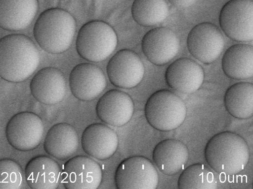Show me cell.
<instances>
[{
	"instance_id": "603a6c76",
	"label": "cell",
	"mask_w": 253,
	"mask_h": 189,
	"mask_svg": "<svg viewBox=\"0 0 253 189\" xmlns=\"http://www.w3.org/2000/svg\"><path fill=\"white\" fill-rule=\"evenodd\" d=\"M224 102L227 111L240 119L251 118L253 114V85L239 82L231 86L225 92Z\"/></svg>"
},
{
	"instance_id": "484cf974",
	"label": "cell",
	"mask_w": 253,
	"mask_h": 189,
	"mask_svg": "<svg viewBox=\"0 0 253 189\" xmlns=\"http://www.w3.org/2000/svg\"><path fill=\"white\" fill-rule=\"evenodd\" d=\"M21 166L11 159L0 160V189H20L23 185Z\"/></svg>"
},
{
	"instance_id": "9c48e42d",
	"label": "cell",
	"mask_w": 253,
	"mask_h": 189,
	"mask_svg": "<svg viewBox=\"0 0 253 189\" xmlns=\"http://www.w3.org/2000/svg\"><path fill=\"white\" fill-rule=\"evenodd\" d=\"M189 53L204 63L217 60L224 47V39L219 28L210 22H203L194 27L187 39Z\"/></svg>"
},
{
	"instance_id": "2e32d148",
	"label": "cell",
	"mask_w": 253,
	"mask_h": 189,
	"mask_svg": "<svg viewBox=\"0 0 253 189\" xmlns=\"http://www.w3.org/2000/svg\"><path fill=\"white\" fill-rule=\"evenodd\" d=\"M167 84L173 90L185 94L195 92L202 86L204 72L201 66L187 58L172 63L165 72Z\"/></svg>"
},
{
	"instance_id": "3957f363",
	"label": "cell",
	"mask_w": 253,
	"mask_h": 189,
	"mask_svg": "<svg viewBox=\"0 0 253 189\" xmlns=\"http://www.w3.org/2000/svg\"><path fill=\"white\" fill-rule=\"evenodd\" d=\"M76 22L67 11L57 8L47 9L38 18L34 26V37L39 46L52 54L67 50L73 41Z\"/></svg>"
},
{
	"instance_id": "30bf717a",
	"label": "cell",
	"mask_w": 253,
	"mask_h": 189,
	"mask_svg": "<svg viewBox=\"0 0 253 189\" xmlns=\"http://www.w3.org/2000/svg\"><path fill=\"white\" fill-rule=\"evenodd\" d=\"M106 71L111 83L123 89H131L142 81L145 73L143 63L133 51L123 49L109 60Z\"/></svg>"
},
{
	"instance_id": "ac0fdd59",
	"label": "cell",
	"mask_w": 253,
	"mask_h": 189,
	"mask_svg": "<svg viewBox=\"0 0 253 189\" xmlns=\"http://www.w3.org/2000/svg\"><path fill=\"white\" fill-rule=\"evenodd\" d=\"M38 8L37 0H0V28L10 31L26 29Z\"/></svg>"
},
{
	"instance_id": "4fadbf2b",
	"label": "cell",
	"mask_w": 253,
	"mask_h": 189,
	"mask_svg": "<svg viewBox=\"0 0 253 189\" xmlns=\"http://www.w3.org/2000/svg\"><path fill=\"white\" fill-rule=\"evenodd\" d=\"M69 85L75 97L88 101L95 99L104 91L107 82L103 72L98 66L90 63H81L72 70Z\"/></svg>"
},
{
	"instance_id": "ffe728a7",
	"label": "cell",
	"mask_w": 253,
	"mask_h": 189,
	"mask_svg": "<svg viewBox=\"0 0 253 189\" xmlns=\"http://www.w3.org/2000/svg\"><path fill=\"white\" fill-rule=\"evenodd\" d=\"M79 145V137L75 128L66 123H58L48 131L43 148L52 157L64 160L76 153Z\"/></svg>"
},
{
	"instance_id": "7c38bea8",
	"label": "cell",
	"mask_w": 253,
	"mask_h": 189,
	"mask_svg": "<svg viewBox=\"0 0 253 189\" xmlns=\"http://www.w3.org/2000/svg\"><path fill=\"white\" fill-rule=\"evenodd\" d=\"M141 47L144 55L151 63L163 65L176 56L179 40L171 29L159 27L150 30L144 35Z\"/></svg>"
},
{
	"instance_id": "5bb4252c",
	"label": "cell",
	"mask_w": 253,
	"mask_h": 189,
	"mask_svg": "<svg viewBox=\"0 0 253 189\" xmlns=\"http://www.w3.org/2000/svg\"><path fill=\"white\" fill-rule=\"evenodd\" d=\"M96 112L102 122L112 126L120 127L131 120L134 112V104L127 93L118 90H111L98 100Z\"/></svg>"
},
{
	"instance_id": "d6986e66",
	"label": "cell",
	"mask_w": 253,
	"mask_h": 189,
	"mask_svg": "<svg viewBox=\"0 0 253 189\" xmlns=\"http://www.w3.org/2000/svg\"><path fill=\"white\" fill-rule=\"evenodd\" d=\"M189 153L186 145L175 139L159 142L153 152V160L161 172L171 176L180 172L186 164Z\"/></svg>"
},
{
	"instance_id": "e0dca14e",
	"label": "cell",
	"mask_w": 253,
	"mask_h": 189,
	"mask_svg": "<svg viewBox=\"0 0 253 189\" xmlns=\"http://www.w3.org/2000/svg\"><path fill=\"white\" fill-rule=\"evenodd\" d=\"M118 137L110 127L100 123L90 125L84 130L81 144L84 152L98 160L111 157L117 151Z\"/></svg>"
},
{
	"instance_id": "277c9868",
	"label": "cell",
	"mask_w": 253,
	"mask_h": 189,
	"mask_svg": "<svg viewBox=\"0 0 253 189\" xmlns=\"http://www.w3.org/2000/svg\"><path fill=\"white\" fill-rule=\"evenodd\" d=\"M145 115L148 123L156 129L168 131L180 126L186 116V107L177 94L168 90H159L148 99Z\"/></svg>"
},
{
	"instance_id": "7402d4cb",
	"label": "cell",
	"mask_w": 253,
	"mask_h": 189,
	"mask_svg": "<svg viewBox=\"0 0 253 189\" xmlns=\"http://www.w3.org/2000/svg\"><path fill=\"white\" fill-rule=\"evenodd\" d=\"M222 67L229 78L244 80L253 75V48L247 44H235L225 51L222 60Z\"/></svg>"
},
{
	"instance_id": "9a60e30c",
	"label": "cell",
	"mask_w": 253,
	"mask_h": 189,
	"mask_svg": "<svg viewBox=\"0 0 253 189\" xmlns=\"http://www.w3.org/2000/svg\"><path fill=\"white\" fill-rule=\"evenodd\" d=\"M64 74L54 67L39 70L32 79L30 88L32 94L39 102L53 105L61 101L66 92Z\"/></svg>"
},
{
	"instance_id": "52a82bcc",
	"label": "cell",
	"mask_w": 253,
	"mask_h": 189,
	"mask_svg": "<svg viewBox=\"0 0 253 189\" xmlns=\"http://www.w3.org/2000/svg\"><path fill=\"white\" fill-rule=\"evenodd\" d=\"M115 181L118 189H155L159 183L158 172L153 163L140 156L126 158L117 167Z\"/></svg>"
},
{
	"instance_id": "8992f818",
	"label": "cell",
	"mask_w": 253,
	"mask_h": 189,
	"mask_svg": "<svg viewBox=\"0 0 253 189\" xmlns=\"http://www.w3.org/2000/svg\"><path fill=\"white\" fill-rule=\"evenodd\" d=\"M220 26L233 40L249 42L253 38V0H230L222 7Z\"/></svg>"
},
{
	"instance_id": "ba28073f",
	"label": "cell",
	"mask_w": 253,
	"mask_h": 189,
	"mask_svg": "<svg viewBox=\"0 0 253 189\" xmlns=\"http://www.w3.org/2000/svg\"><path fill=\"white\" fill-rule=\"evenodd\" d=\"M44 126L41 118L30 112L14 115L6 126L5 134L10 145L20 151H29L39 146L42 139Z\"/></svg>"
},
{
	"instance_id": "4316f807",
	"label": "cell",
	"mask_w": 253,
	"mask_h": 189,
	"mask_svg": "<svg viewBox=\"0 0 253 189\" xmlns=\"http://www.w3.org/2000/svg\"><path fill=\"white\" fill-rule=\"evenodd\" d=\"M169 1L176 7L185 8L194 4L196 0H169Z\"/></svg>"
},
{
	"instance_id": "cb8c5ba5",
	"label": "cell",
	"mask_w": 253,
	"mask_h": 189,
	"mask_svg": "<svg viewBox=\"0 0 253 189\" xmlns=\"http://www.w3.org/2000/svg\"><path fill=\"white\" fill-rule=\"evenodd\" d=\"M133 18L139 25L151 27L163 22L169 13L166 0H134L131 7Z\"/></svg>"
},
{
	"instance_id": "44dd1931",
	"label": "cell",
	"mask_w": 253,
	"mask_h": 189,
	"mask_svg": "<svg viewBox=\"0 0 253 189\" xmlns=\"http://www.w3.org/2000/svg\"><path fill=\"white\" fill-rule=\"evenodd\" d=\"M61 169L53 159L39 156L31 159L25 170L28 186L33 189H56L59 185Z\"/></svg>"
},
{
	"instance_id": "d4e9b609",
	"label": "cell",
	"mask_w": 253,
	"mask_h": 189,
	"mask_svg": "<svg viewBox=\"0 0 253 189\" xmlns=\"http://www.w3.org/2000/svg\"><path fill=\"white\" fill-rule=\"evenodd\" d=\"M179 189H215L217 180L212 171L206 165L195 163L186 168L178 180Z\"/></svg>"
},
{
	"instance_id": "5b68a950",
	"label": "cell",
	"mask_w": 253,
	"mask_h": 189,
	"mask_svg": "<svg viewBox=\"0 0 253 189\" xmlns=\"http://www.w3.org/2000/svg\"><path fill=\"white\" fill-rule=\"evenodd\" d=\"M117 34L107 23L92 21L80 29L76 39L77 52L84 59L99 62L106 60L115 50Z\"/></svg>"
},
{
	"instance_id": "8fae6325",
	"label": "cell",
	"mask_w": 253,
	"mask_h": 189,
	"mask_svg": "<svg viewBox=\"0 0 253 189\" xmlns=\"http://www.w3.org/2000/svg\"><path fill=\"white\" fill-rule=\"evenodd\" d=\"M61 173L66 189H97L102 178L99 164L85 156H77L69 159Z\"/></svg>"
},
{
	"instance_id": "6da1fadb",
	"label": "cell",
	"mask_w": 253,
	"mask_h": 189,
	"mask_svg": "<svg viewBox=\"0 0 253 189\" xmlns=\"http://www.w3.org/2000/svg\"><path fill=\"white\" fill-rule=\"evenodd\" d=\"M40 61L37 46L25 35L11 34L0 39V77L4 80L25 81L35 72Z\"/></svg>"
},
{
	"instance_id": "7a4b0ae2",
	"label": "cell",
	"mask_w": 253,
	"mask_h": 189,
	"mask_svg": "<svg viewBox=\"0 0 253 189\" xmlns=\"http://www.w3.org/2000/svg\"><path fill=\"white\" fill-rule=\"evenodd\" d=\"M205 157L209 165L217 173L236 175L248 163L249 148L239 134L231 131L221 132L208 141L205 147Z\"/></svg>"
}]
</instances>
